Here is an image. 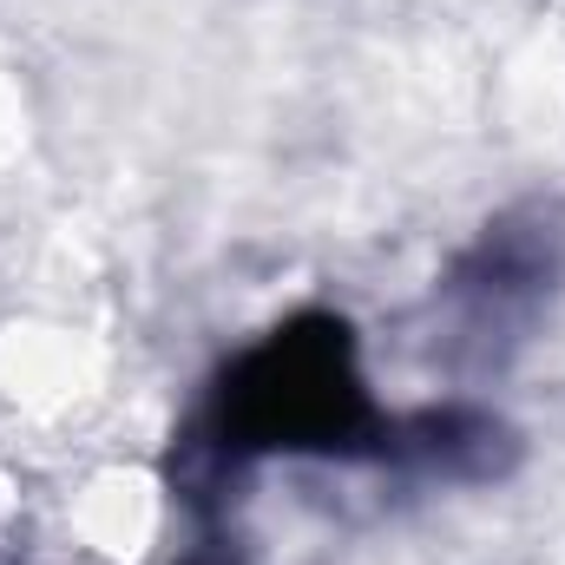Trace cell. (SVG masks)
Wrapping results in <instances>:
<instances>
[{"label":"cell","mask_w":565,"mask_h":565,"mask_svg":"<svg viewBox=\"0 0 565 565\" xmlns=\"http://www.w3.org/2000/svg\"><path fill=\"white\" fill-rule=\"evenodd\" d=\"M217 434L237 454H355L382 415L355 375V335L335 316H296L244 349L217 382Z\"/></svg>","instance_id":"1"}]
</instances>
